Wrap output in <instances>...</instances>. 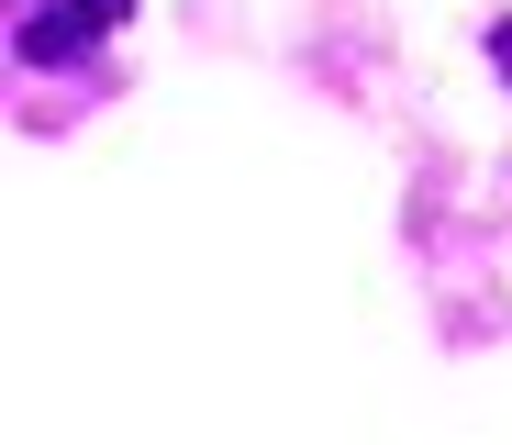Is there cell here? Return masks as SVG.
<instances>
[{"label":"cell","mask_w":512,"mask_h":445,"mask_svg":"<svg viewBox=\"0 0 512 445\" xmlns=\"http://www.w3.org/2000/svg\"><path fill=\"white\" fill-rule=\"evenodd\" d=\"M78 34H90V12H78V0H56V12H23L12 56H23V67H67V56H78Z\"/></svg>","instance_id":"1"},{"label":"cell","mask_w":512,"mask_h":445,"mask_svg":"<svg viewBox=\"0 0 512 445\" xmlns=\"http://www.w3.org/2000/svg\"><path fill=\"white\" fill-rule=\"evenodd\" d=\"M78 12H90V23H123V12H134V0H78Z\"/></svg>","instance_id":"2"},{"label":"cell","mask_w":512,"mask_h":445,"mask_svg":"<svg viewBox=\"0 0 512 445\" xmlns=\"http://www.w3.org/2000/svg\"><path fill=\"white\" fill-rule=\"evenodd\" d=\"M501 67H512V23H501Z\"/></svg>","instance_id":"3"}]
</instances>
